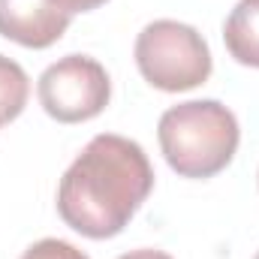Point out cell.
I'll return each mask as SVG.
<instances>
[{
	"instance_id": "ba28073f",
	"label": "cell",
	"mask_w": 259,
	"mask_h": 259,
	"mask_svg": "<svg viewBox=\"0 0 259 259\" xmlns=\"http://www.w3.org/2000/svg\"><path fill=\"white\" fill-rule=\"evenodd\" d=\"M21 259H88V256H84L78 247H72L69 241H61V238H42V241L30 244Z\"/></svg>"
},
{
	"instance_id": "7a4b0ae2",
	"label": "cell",
	"mask_w": 259,
	"mask_h": 259,
	"mask_svg": "<svg viewBox=\"0 0 259 259\" xmlns=\"http://www.w3.org/2000/svg\"><path fill=\"white\" fill-rule=\"evenodd\" d=\"M157 139L166 163L181 178H214L232 163L241 130L223 103L190 100L163 112Z\"/></svg>"
},
{
	"instance_id": "277c9868",
	"label": "cell",
	"mask_w": 259,
	"mask_h": 259,
	"mask_svg": "<svg viewBox=\"0 0 259 259\" xmlns=\"http://www.w3.org/2000/svg\"><path fill=\"white\" fill-rule=\"evenodd\" d=\"M36 94L49 118L61 124H81L109 106L112 81L100 61L88 55H66L39 75Z\"/></svg>"
},
{
	"instance_id": "52a82bcc",
	"label": "cell",
	"mask_w": 259,
	"mask_h": 259,
	"mask_svg": "<svg viewBox=\"0 0 259 259\" xmlns=\"http://www.w3.org/2000/svg\"><path fill=\"white\" fill-rule=\"evenodd\" d=\"M27 97H30L27 72L15 61H9V58L0 55V127L9 124V121H15L24 112Z\"/></svg>"
},
{
	"instance_id": "30bf717a",
	"label": "cell",
	"mask_w": 259,
	"mask_h": 259,
	"mask_svg": "<svg viewBox=\"0 0 259 259\" xmlns=\"http://www.w3.org/2000/svg\"><path fill=\"white\" fill-rule=\"evenodd\" d=\"M118 259H172L169 253H163V250H151V247H142V250H130L124 256Z\"/></svg>"
},
{
	"instance_id": "8992f818",
	"label": "cell",
	"mask_w": 259,
	"mask_h": 259,
	"mask_svg": "<svg viewBox=\"0 0 259 259\" xmlns=\"http://www.w3.org/2000/svg\"><path fill=\"white\" fill-rule=\"evenodd\" d=\"M226 52L244 66L259 69V0H238L223 24Z\"/></svg>"
},
{
	"instance_id": "5b68a950",
	"label": "cell",
	"mask_w": 259,
	"mask_h": 259,
	"mask_svg": "<svg viewBox=\"0 0 259 259\" xmlns=\"http://www.w3.org/2000/svg\"><path fill=\"white\" fill-rule=\"evenodd\" d=\"M72 15L55 0H0V36L24 49H49L66 33Z\"/></svg>"
},
{
	"instance_id": "6da1fadb",
	"label": "cell",
	"mask_w": 259,
	"mask_h": 259,
	"mask_svg": "<svg viewBox=\"0 0 259 259\" xmlns=\"http://www.w3.org/2000/svg\"><path fill=\"white\" fill-rule=\"evenodd\" d=\"M151 190L154 169L142 145L115 133H100L64 172L58 214L84 238H115Z\"/></svg>"
},
{
	"instance_id": "3957f363",
	"label": "cell",
	"mask_w": 259,
	"mask_h": 259,
	"mask_svg": "<svg viewBox=\"0 0 259 259\" xmlns=\"http://www.w3.org/2000/svg\"><path fill=\"white\" fill-rule=\"evenodd\" d=\"M136 66L151 88L181 94L208 81L211 52L196 27L160 18L136 36Z\"/></svg>"
},
{
	"instance_id": "9c48e42d",
	"label": "cell",
	"mask_w": 259,
	"mask_h": 259,
	"mask_svg": "<svg viewBox=\"0 0 259 259\" xmlns=\"http://www.w3.org/2000/svg\"><path fill=\"white\" fill-rule=\"evenodd\" d=\"M55 3L64 9L66 15H75V12H91V9L103 6L106 0H55Z\"/></svg>"
},
{
	"instance_id": "8fae6325",
	"label": "cell",
	"mask_w": 259,
	"mask_h": 259,
	"mask_svg": "<svg viewBox=\"0 0 259 259\" xmlns=\"http://www.w3.org/2000/svg\"><path fill=\"white\" fill-rule=\"evenodd\" d=\"M256 259H259V253H256Z\"/></svg>"
}]
</instances>
